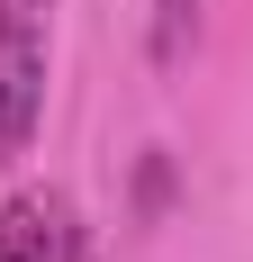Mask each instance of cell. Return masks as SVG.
Listing matches in <instances>:
<instances>
[{
  "label": "cell",
  "mask_w": 253,
  "mask_h": 262,
  "mask_svg": "<svg viewBox=\"0 0 253 262\" xmlns=\"http://www.w3.org/2000/svg\"><path fill=\"white\" fill-rule=\"evenodd\" d=\"M199 9H208V0H154V73H181V63H190Z\"/></svg>",
  "instance_id": "cell-3"
},
{
  "label": "cell",
  "mask_w": 253,
  "mask_h": 262,
  "mask_svg": "<svg viewBox=\"0 0 253 262\" xmlns=\"http://www.w3.org/2000/svg\"><path fill=\"white\" fill-rule=\"evenodd\" d=\"M46 63H54V0H0V172L46 127Z\"/></svg>",
  "instance_id": "cell-1"
},
{
  "label": "cell",
  "mask_w": 253,
  "mask_h": 262,
  "mask_svg": "<svg viewBox=\"0 0 253 262\" xmlns=\"http://www.w3.org/2000/svg\"><path fill=\"white\" fill-rule=\"evenodd\" d=\"M0 262H100V244L64 190H9L0 199Z\"/></svg>",
  "instance_id": "cell-2"
}]
</instances>
